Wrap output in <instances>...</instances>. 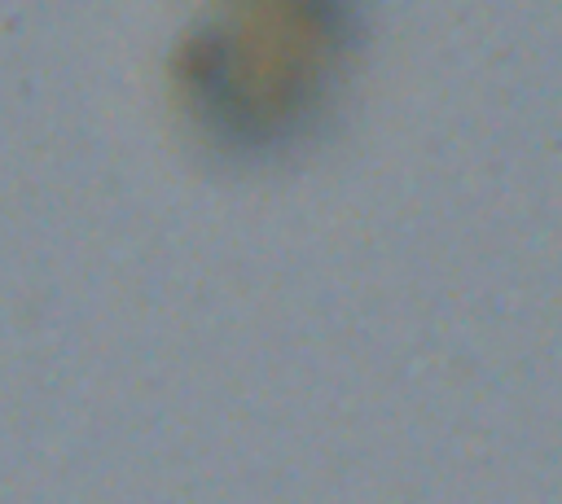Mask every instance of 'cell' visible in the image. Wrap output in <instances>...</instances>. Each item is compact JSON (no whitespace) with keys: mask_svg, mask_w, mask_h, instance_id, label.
Listing matches in <instances>:
<instances>
[{"mask_svg":"<svg viewBox=\"0 0 562 504\" xmlns=\"http://www.w3.org/2000/svg\"><path fill=\"white\" fill-rule=\"evenodd\" d=\"M356 44V0H215L184 57L202 123L237 149H281L329 105Z\"/></svg>","mask_w":562,"mask_h":504,"instance_id":"1","label":"cell"}]
</instances>
